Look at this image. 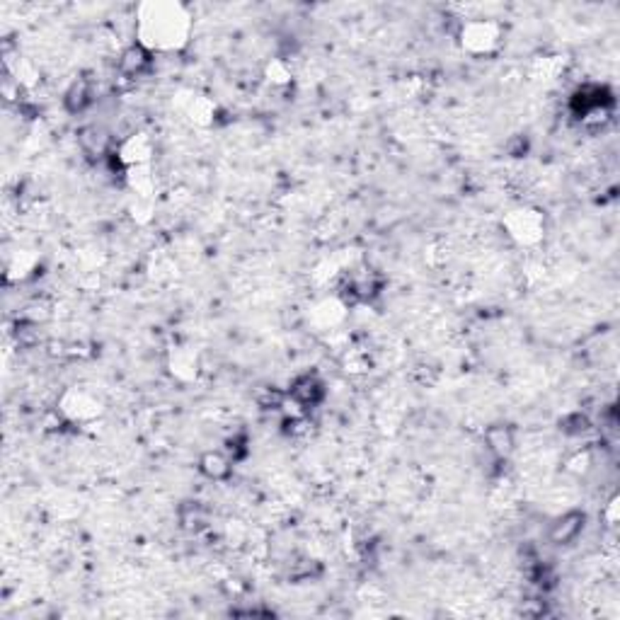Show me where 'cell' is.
<instances>
[{
  "instance_id": "obj_1",
  "label": "cell",
  "mask_w": 620,
  "mask_h": 620,
  "mask_svg": "<svg viewBox=\"0 0 620 620\" xmlns=\"http://www.w3.org/2000/svg\"><path fill=\"white\" fill-rule=\"evenodd\" d=\"M582 528H584V514H579V511H569V514L559 516V519L552 523L550 538L555 540L557 545H567L582 533Z\"/></svg>"
},
{
  "instance_id": "obj_2",
  "label": "cell",
  "mask_w": 620,
  "mask_h": 620,
  "mask_svg": "<svg viewBox=\"0 0 620 620\" xmlns=\"http://www.w3.org/2000/svg\"><path fill=\"white\" fill-rule=\"evenodd\" d=\"M291 395H293V400L300 402V405H315V402L325 395V390H322V383L317 381L312 373H305V376H300L298 381L293 383Z\"/></svg>"
},
{
  "instance_id": "obj_3",
  "label": "cell",
  "mask_w": 620,
  "mask_h": 620,
  "mask_svg": "<svg viewBox=\"0 0 620 620\" xmlns=\"http://www.w3.org/2000/svg\"><path fill=\"white\" fill-rule=\"evenodd\" d=\"M150 58H148V51L143 46H131L122 53V70L129 75H138L148 68Z\"/></svg>"
},
{
  "instance_id": "obj_4",
  "label": "cell",
  "mask_w": 620,
  "mask_h": 620,
  "mask_svg": "<svg viewBox=\"0 0 620 620\" xmlns=\"http://www.w3.org/2000/svg\"><path fill=\"white\" fill-rule=\"evenodd\" d=\"M487 443L497 456H507L514 448V436H511L507 426H495V429L487 431Z\"/></svg>"
},
{
  "instance_id": "obj_5",
  "label": "cell",
  "mask_w": 620,
  "mask_h": 620,
  "mask_svg": "<svg viewBox=\"0 0 620 620\" xmlns=\"http://www.w3.org/2000/svg\"><path fill=\"white\" fill-rule=\"evenodd\" d=\"M201 471H204V475H209V478L221 480L231 473V463H228L221 453H206L201 461Z\"/></svg>"
},
{
  "instance_id": "obj_6",
  "label": "cell",
  "mask_w": 620,
  "mask_h": 620,
  "mask_svg": "<svg viewBox=\"0 0 620 620\" xmlns=\"http://www.w3.org/2000/svg\"><path fill=\"white\" fill-rule=\"evenodd\" d=\"M90 102H93V98H90V88L85 83H75V85L68 90V95H65V105H68L70 112H83Z\"/></svg>"
}]
</instances>
